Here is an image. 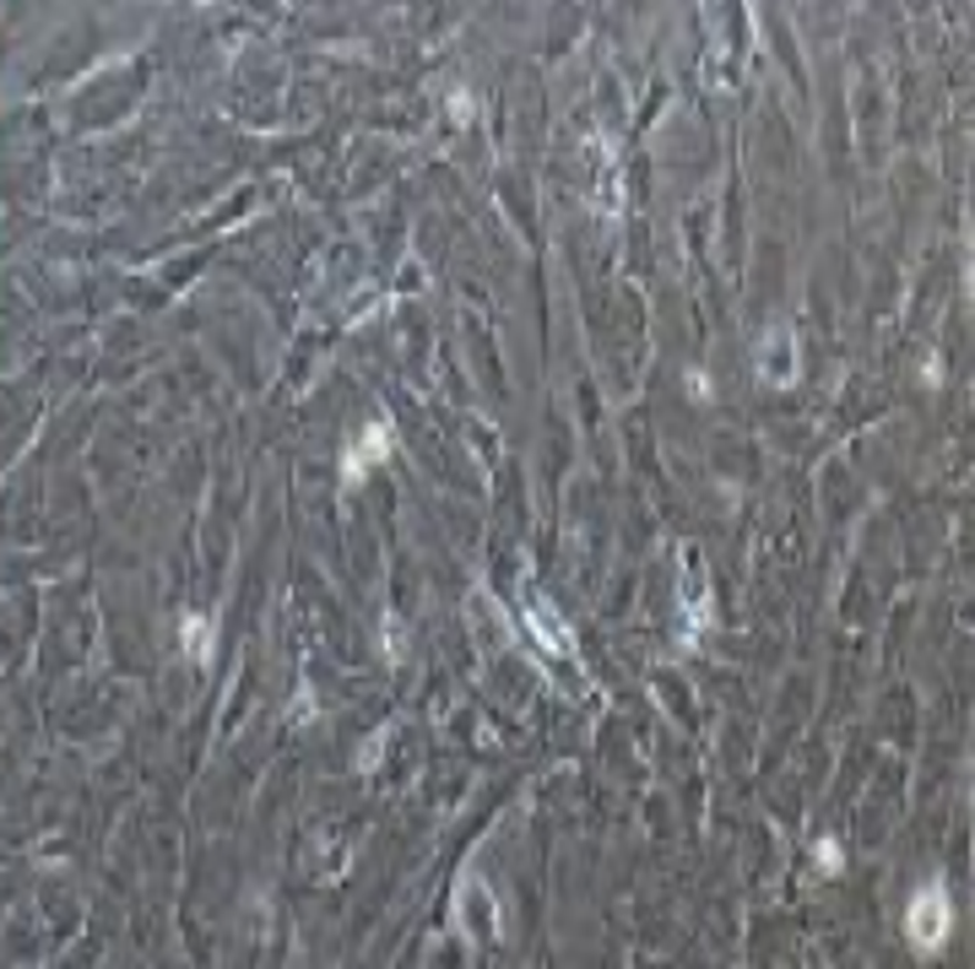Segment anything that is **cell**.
<instances>
[{"mask_svg": "<svg viewBox=\"0 0 975 969\" xmlns=\"http://www.w3.org/2000/svg\"><path fill=\"white\" fill-rule=\"evenodd\" d=\"M390 444H396V428H390V422H369V428H364V433H358V444H352V456H347V461H341V477H347V482H358V477H364V471H369V466H380L385 456H390Z\"/></svg>", "mask_w": 975, "mask_h": 969, "instance_id": "cell-2", "label": "cell"}, {"mask_svg": "<svg viewBox=\"0 0 975 969\" xmlns=\"http://www.w3.org/2000/svg\"><path fill=\"white\" fill-rule=\"evenodd\" d=\"M971 298H975V266H971Z\"/></svg>", "mask_w": 975, "mask_h": 969, "instance_id": "cell-8", "label": "cell"}, {"mask_svg": "<svg viewBox=\"0 0 975 969\" xmlns=\"http://www.w3.org/2000/svg\"><path fill=\"white\" fill-rule=\"evenodd\" d=\"M813 867H818L824 878H835V872L846 867V850H840L835 835H818V840H813Z\"/></svg>", "mask_w": 975, "mask_h": 969, "instance_id": "cell-6", "label": "cell"}, {"mask_svg": "<svg viewBox=\"0 0 975 969\" xmlns=\"http://www.w3.org/2000/svg\"><path fill=\"white\" fill-rule=\"evenodd\" d=\"M759 374L769 384H792L797 380V341H792V326H775L759 347Z\"/></svg>", "mask_w": 975, "mask_h": 969, "instance_id": "cell-3", "label": "cell"}, {"mask_svg": "<svg viewBox=\"0 0 975 969\" xmlns=\"http://www.w3.org/2000/svg\"><path fill=\"white\" fill-rule=\"evenodd\" d=\"M450 120H471V98H467V92H456V98H450Z\"/></svg>", "mask_w": 975, "mask_h": 969, "instance_id": "cell-7", "label": "cell"}, {"mask_svg": "<svg viewBox=\"0 0 975 969\" xmlns=\"http://www.w3.org/2000/svg\"><path fill=\"white\" fill-rule=\"evenodd\" d=\"M212 639H217V623L212 618H201V612H190V618L179 623V645H185V656L201 661V667L212 661Z\"/></svg>", "mask_w": 975, "mask_h": 969, "instance_id": "cell-5", "label": "cell"}, {"mask_svg": "<svg viewBox=\"0 0 975 969\" xmlns=\"http://www.w3.org/2000/svg\"><path fill=\"white\" fill-rule=\"evenodd\" d=\"M526 612H531V633H537V639L548 645L553 656H569V650H575V639L564 633V623H558V612H553V607H548V601H543V596H531V607H526Z\"/></svg>", "mask_w": 975, "mask_h": 969, "instance_id": "cell-4", "label": "cell"}, {"mask_svg": "<svg viewBox=\"0 0 975 969\" xmlns=\"http://www.w3.org/2000/svg\"><path fill=\"white\" fill-rule=\"evenodd\" d=\"M948 937H954V899H948V888L927 878V883L911 893V905H905V942L922 953V959H933L948 948Z\"/></svg>", "mask_w": 975, "mask_h": 969, "instance_id": "cell-1", "label": "cell"}]
</instances>
